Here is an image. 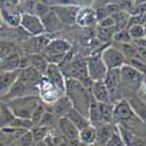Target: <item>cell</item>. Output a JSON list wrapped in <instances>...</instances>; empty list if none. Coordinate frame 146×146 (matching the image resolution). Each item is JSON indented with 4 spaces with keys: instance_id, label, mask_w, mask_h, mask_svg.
Returning <instances> with one entry per match:
<instances>
[{
    "instance_id": "17",
    "label": "cell",
    "mask_w": 146,
    "mask_h": 146,
    "mask_svg": "<svg viewBox=\"0 0 146 146\" xmlns=\"http://www.w3.org/2000/svg\"><path fill=\"white\" fill-rule=\"evenodd\" d=\"M19 70L15 71H0V98L4 97L9 92L11 88L18 80Z\"/></svg>"
},
{
    "instance_id": "6",
    "label": "cell",
    "mask_w": 146,
    "mask_h": 146,
    "mask_svg": "<svg viewBox=\"0 0 146 146\" xmlns=\"http://www.w3.org/2000/svg\"><path fill=\"white\" fill-rule=\"evenodd\" d=\"M135 121H141L136 113L133 112L131 105L125 98H121L117 103L113 104V112H112V123L115 125H120L126 127L129 123Z\"/></svg>"
},
{
    "instance_id": "4",
    "label": "cell",
    "mask_w": 146,
    "mask_h": 146,
    "mask_svg": "<svg viewBox=\"0 0 146 146\" xmlns=\"http://www.w3.org/2000/svg\"><path fill=\"white\" fill-rule=\"evenodd\" d=\"M120 76H121V92L127 91L129 96L138 94L145 75L141 74L139 70L131 67L130 64H125L120 68Z\"/></svg>"
},
{
    "instance_id": "30",
    "label": "cell",
    "mask_w": 146,
    "mask_h": 146,
    "mask_svg": "<svg viewBox=\"0 0 146 146\" xmlns=\"http://www.w3.org/2000/svg\"><path fill=\"white\" fill-rule=\"evenodd\" d=\"M100 105V111L102 116V120L104 124H113L112 123V112H113V104L108 103V104H102L98 103Z\"/></svg>"
},
{
    "instance_id": "19",
    "label": "cell",
    "mask_w": 146,
    "mask_h": 146,
    "mask_svg": "<svg viewBox=\"0 0 146 146\" xmlns=\"http://www.w3.org/2000/svg\"><path fill=\"white\" fill-rule=\"evenodd\" d=\"M42 77L43 76L40 74V72H38L32 67H27L25 69H20L19 70V76H18L19 80L25 82L28 87L34 88V89H38V84L40 83Z\"/></svg>"
},
{
    "instance_id": "29",
    "label": "cell",
    "mask_w": 146,
    "mask_h": 146,
    "mask_svg": "<svg viewBox=\"0 0 146 146\" xmlns=\"http://www.w3.org/2000/svg\"><path fill=\"white\" fill-rule=\"evenodd\" d=\"M67 118H69V119L71 120V123L77 127L78 131H81V130H83V129L90 126L89 119H88L87 117H84L83 115H81L80 112H77L76 110H74V109H72V110L70 111V113L67 116Z\"/></svg>"
},
{
    "instance_id": "12",
    "label": "cell",
    "mask_w": 146,
    "mask_h": 146,
    "mask_svg": "<svg viewBox=\"0 0 146 146\" xmlns=\"http://www.w3.org/2000/svg\"><path fill=\"white\" fill-rule=\"evenodd\" d=\"M20 26L25 29L28 34H31L33 38L39 36V35H42V34H46L41 19L39 17H36L35 14L22 13Z\"/></svg>"
},
{
    "instance_id": "33",
    "label": "cell",
    "mask_w": 146,
    "mask_h": 146,
    "mask_svg": "<svg viewBox=\"0 0 146 146\" xmlns=\"http://www.w3.org/2000/svg\"><path fill=\"white\" fill-rule=\"evenodd\" d=\"M117 32L116 27H110V28H100L97 29V38H98L100 41H109V40H112L115 33Z\"/></svg>"
},
{
    "instance_id": "11",
    "label": "cell",
    "mask_w": 146,
    "mask_h": 146,
    "mask_svg": "<svg viewBox=\"0 0 146 146\" xmlns=\"http://www.w3.org/2000/svg\"><path fill=\"white\" fill-rule=\"evenodd\" d=\"M102 60L108 70L111 69H120L123 66L127 64V61L117 47L106 46L102 49Z\"/></svg>"
},
{
    "instance_id": "25",
    "label": "cell",
    "mask_w": 146,
    "mask_h": 146,
    "mask_svg": "<svg viewBox=\"0 0 146 146\" xmlns=\"http://www.w3.org/2000/svg\"><path fill=\"white\" fill-rule=\"evenodd\" d=\"M50 38L46 34L35 36L31 40V49H32V54H42L44 52V49L47 48V46L50 42Z\"/></svg>"
},
{
    "instance_id": "18",
    "label": "cell",
    "mask_w": 146,
    "mask_h": 146,
    "mask_svg": "<svg viewBox=\"0 0 146 146\" xmlns=\"http://www.w3.org/2000/svg\"><path fill=\"white\" fill-rule=\"evenodd\" d=\"M90 94H91L92 100L96 101L97 103H102V104L111 103L110 96H109L108 89H106L103 81L92 82L91 87H90Z\"/></svg>"
},
{
    "instance_id": "39",
    "label": "cell",
    "mask_w": 146,
    "mask_h": 146,
    "mask_svg": "<svg viewBox=\"0 0 146 146\" xmlns=\"http://www.w3.org/2000/svg\"><path fill=\"white\" fill-rule=\"evenodd\" d=\"M97 23H98V27L100 28H110V27H115V25H116L115 19L111 15H109V17L100 20Z\"/></svg>"
},
{
    "instance_id": "22",
    "label": "cell",
    "mask_w": 146,
    "mask_h": 146,
    "mask_svg": "<svg viewBox=\"0 0 146 146\" xmlns=\"http://www.w3.org/2000/svg\"><path fill=\"white\" fill-rule=\"evenodd\" d=\"M116 131L115 124H103L98 127H96V143L98 146H104L108 140Z\"/></svg>"
},
{
    "instance_id": "5",
    "label": "cell",
    "mask_w": 146,
    "mask_h": 146,
    "mask_svg": "<svg viewBox=\"0 0 146 146\" xmlns=\"http://www.w3.org/2000/svg\"><path fill=\"white\" fill-rule=\"evenodd\" d=\"M71 43L66 39H54L50 40L49 44L47 46L42 55L47 58L48 63L58 66L66 56V54L71 52Z\"/></svg>"
},
{
    "instance_id": "35",
    "label": "cell",
    "mask_w": 146,
    "mask_h": 146,
    "mask_svg": "<svg viewBox=\"0 0 146 146\" xmlns=\"http://www.w3.org/2000/svg\"><path fill=\"white\" fill-rule=\"evenodd\" d=\"M46 111H47V106H46L43 103H41V104L34 110V112H33V115H32V117H31V121H32V124H33L34 126H36V125L40 124V121H41L43 115L46 113Z\"/></svg>"
},
{
    "instance_id": "9",
    "label": "cell",
    "mask_w": 146,
    "mask_h": 146,
    "mask_svg": "<svg viewBox=\"0 0 146 146\" xmlns=\"http://www.w3.org/2000/svg\"><path fill=\"white\" fill-rule=\"evenodd\" d=\"M102 49L100 52L94 53L90 57L87 58V69L88 75L91 82L96 81H104L108 69L102 60Z\"/></svg>"
},
{
    "instance_id": "8",
    "label": "cell",
    "mask_w": 146,
    "mask_h": 146,
    "mask_svg": "<svg viewBox=\"0 0 146 146\" xmlns=\"http://www.w3.org/2000/svg\"><path fill=\"white\" fill-rule=\"evenodd\" d=\"M38 96L44 105H53L61 97L64 96V92L55 87L46 77H42V80L38 84Z\"/></svg>"
},
{
    "instance_id": "3",
    "label": "cell",
    "mask_w": 146,
    "mask_h": 146,
    "mask_svg": "<svg viewBox=\"0 0 146 146\" xmlns=\"http://www.w3.org/2000/svg\"><path fill=\"white\" fill-rule=\"evenodd\" d=\"M58 67L62 71V74L64 75L66 80H75L90 89L92 82L88 75L87 60L72 58L69 62L58 64Z\"/></svg>"
},
{
    "instance_id": "21",
    "label": "cell",
    "mask_w": 146,
    "mask_h": 146,
    "mask_svg": "<svg viewBox=\"0 0 146 146\" xmlns=\"http://www.w3.org/2000/svg\"><path fill=\"white\" fill-rule=\"evenodd\" d=\"M22 55L15 50L5 58L0 60V69L3 71H15L20 70V62H21Z\"/></svg>"
},
{
    "instance_id": "41",
    "label": "cell",
    "mask_w": 146,
    "mask_h": 146,
    "mask_svg": "<svg viewBox=\"0 0 146 146\" xmlns=\"http://www.w3.org/2000/svg\"><path fill=\"white\" fill-rule=\"evenodd\" d=\"M136 48H137L138 60L140 61V62L146 64V47H138V46H136Z\"/></svg>"
},
{
    "instance_id": "34",
    "label": "cell",
    "mask_w": 146,
    "mask_h": 146,
    "mask_svg": "<svg viewBox=\"0 0 146 146\" xmlns=\"http://www.w3.org/2000/svg\"><path fill=\"white\" fill-rule=\"evenodd\" d=\"M112 40L119 44H127V43H131L132 40L129 35V32H127V28L125 29H120V31H117L113 35Z\"/></svg>"
},
{
    "instance_id": "36",
    "label": "cell",
    "mask_w": 146,
    "mask_h": 146,
    "mask_svg": "<svg viewBox=\"0 0 146 146\" xmlns=\"http://www.w3.org/2000/svg\"><path fill=\"white\" fill-rule=\"evenodd\" d=\"M15 50H17V48H15L14 43L0 41V60L5 58L6 56H8L9 54H12Z\"/></svg>"
},
{
    "instance_id": "45",
    "label": "cell",
    "mask_w": 146,
    "mask_h": 146,
    "mask_svg": "<svg viewBox=\"0 0 146 146\" xmlns=\"http://www.w3.org/2000/svg\"><path fill=\"white\" fill-rule=\"evenodd\" d=\"M0 110H1V102H0Z\"/></svg>"
},
{
    "instance_id": "32",
    "label": "cell",
    "mask_w": 146,
    "mask_h": 146,
    "mask_svg": "<svg viewBox=\"0 0 146 146\" xmlns=\"http://www.w3.org/2000/svg\"><path fill=\"white\" fill-rule=\"evenodd\" d=\"M31 132H32V135H33L34 143H39V141H43L44 140L46 136L48 135V132H49V129L44 127V126L36 125V126H33L31 129Z\"/></svg>"
},
{
    "instance_id": "2",
    "label": "cell",
    "mask_w": 146,
    "mask_h": 146,
    "mask_svg": "<svg viewBox=\"0 0 146 146\" xmlns=\"http://www.w3.org/2000/svg\"><path fill=\"white\" fill-rule=\"evenodd\" d=\"M41 100L38 95H28L11 100L5 104L17 118L31 120L34 110L41 104Z\"/></svg>"
},
{
    "instance_id": "40",
    "label": "cell",
    "mask_w": 146,
    "mask_h": 146,
    "mask_svg": "<svg viewBox=\"0 0 146 146\" xmlns=\"http://www.w3.org/2000/svg\"><path fill=\"white\" fill-rule=\"evenodd\" d=\"M13 141L14 140L12 139L8 135H6L5 132H3L1 130H0V146H9Z\"/></svg>"
},
{
    "instance_id": "10",
    "label": "cell",
    "mask_w": 146,
    "mask_h": 146,
    "mask_svg": "<svg viewBox=\"0 0 146 146\" xmlns=\"http://www.w3.org/2000/svg\"><path fill=\"white\" fill-rule=\"evenodd\" d=\"M61 23L71 26L76 23V17L81 6L76 4H56L50 6Z\"/></svg>"
},
{
    "instance_id": "37",
    "label": "cell",
    "mask_w": 146,
    "mask_h": 146,
    "mask_svg": "<svg viewBox=\"0 0 146 146\" xmlns=\"http://www.w3.org/2000/svg\"><path fill=\"white\" fill-rule=\"evenodd\" d=\"M57 117H55L52 112H49V111H46V113L43 115V117H42V119H41V121H40V126H44V127H48L49 129V126L50 125H54V124H56L57 123Z\"/></svg>"
},
{
    "instance_id": "43",
    "label": "cell",
    "mask_w": 146,
    "mask_h": 146,
    "mask_svg": "<svg viewBox=\"0 0 146 146\" xmlns=\"http://www.w3.org/2000/svg\"><path fill=\"white\" fill-rule=\"evenodd\" d=\"M34 146H47V145L44 144V141H39V143H35Z\"/></svg>"
},
{
    "instance_id": "38",
    "label": "cell",
    "mask_w": 146,
    "mask_h": 146,
    "mask_svg": "<svg viewBox=\"0 0 146 146\" xmlns=\"http://www.w3.org/2000/svg\"><path fill=\"white\" fill-rule=\"evenodd\" d=\"M104 146H125L123 139H121L119 132H118V130H117V127H116L115 133L111 136V138L108 140V143H106Z\"/></svg>"
},
{
    "instance_id": "13",
    "label": "cell",
    "mask_w": 146,
    "mask_h": 146,
    "mask_svg": "<svg viewBox=\"0 0 146 146\" xmlns=\"http://www.w3.org/2000/svg\"><path fill=\"white\" fill-rule=\"evenodd\" d=\"M56 125H57V131L61 133V136L64 139H67L68 141H72V143H80L78 141L80 131L71 123V120L69 118L67 117L58 118Z\"/></svg>"
},
{
    "instance_id": "23",
    "label": "cell",
    "mask_w": 146,
    "mask_h": 146,
    "mask_svg": "<svg viewBox=\"0 0 146 146\" xmlns=\"http://www.w3.org/2000/svg\"><path fill=\"white\" fill-rule=\"evenodd\" d=\"M22 13L17 9H0V20L9 27H18L21 23Z\"/></svg>"
},
{
    "instance_id": "16",
    "label": "cell",
    "mask_w": 146,
    "mask_h": 146,
    "mask_svg": "<svg viewBox=\"0 0 146 146\" xmlns=\"http://www.w3.org/2000/svg\"><path fill=\"white\" fill-rule=\"evenodd\" d=\"M47 106V105H46ZM72 105H71V103H70V101L68 100V97L64 95V96H62L61 98L58 100V101H56L53 105H49V108L47 106V110L49 111V112H52L55 117H57V118H62V117H67L69 113H70V111L72 110Z\"/></svg>"
},
{
    "instance_id": "7",
    "label": "cell",
    "mask_w": 146,
    "mask_h": 146,
    "mask_svg": "<svg viewBox=\"0 0 146 146\" xmlns=\"http://www.w3.org/2000/svg\"><path fill=\"white\" fill-rule=\"evenodd\" d=\"M104 84L108 89L109 96H110L111 104L117 103L123 98V92H121V76H120V69H111L108 70Z\"/></svg>"
},
{
    "instance_id": "44",
    "label": "cell",
    "mask_w": 146,
    "mask_h": 146,
    "mask_svg": "<svg viewBox=\"0 0 146 146\" xmlns=\"http://www.w3.org/2000/svg\"><path fill=\"white\" fill-rule=\"evenodd\" d=\"M144 29H145V39H146V23L144 25Z\"/></svg>"
},
{
    "instance_id": "31",
    "label": "cell",
    "mask_w": 146,
    "mask_h": 146,
    "mask_svg": "<svg viewBox=\"0 0 146 146\" xmlns=\"http://www.w3.org/2000/svg\"><path fill=\"white\" fill-rule=\"evenodd\" d=\"M127 32L132 42L145 39V29L143 25H130L127 27Z\"/></svg>"
},
{
    "instance_id": "20",
    "label": "cell",
    "mask_w": 146,
    "mask_h": 146,
    "mask_svg": "<svg viewBox=\"0 0 146 146\" xmlns=\"http://www.w3.org/2000/svg\"><path fill=\"white\" fill-rule=\"evenodd\" d=\"M119 135L121 137L124 141L125 146H146V143L137 135L136 132H133L124 126H120V125H116Z\"/></svg>"
},
{
    "instance_id": "14",
    "label": "cell",
    "mask_w": 146,
    "mask_h": 146,
    "mask_svg": "<svg viewBox=\"0 0 146 146\" xmlns=\"http://www.w3.org/2000/svg\"><path fill=\"white\" fill-rule=\"evenodd\" d=\"M43 77H46L49 82H52L55 87H57L60 90H62L64 92V90H66V77L62 74V71H61V69L57 64H53V63L48 64Z\"/></svg>"
},
{
    "instance_id": "15",
    "label": "cell",
    "mask_w": 146,
    "mask_h": 146,
    "mask_svg": "<svg viewBox=\"0 0 146 146\" xmlns=\"http://www.w3.org/2000/svg\"><path fill=\"white\" fill-rule=\"evenodd\" d=\"M98 20H97L96 9L90 6H84L80 8L76 17V25H78L80 27H91Z\"/></svg>"
},
{
    "instance_id": "28",
    "label": "cell",
    "mask_w": 146,
    "mask_h": 146,
    "mask_svg": "<svg viewBox=\"0 0 146 146\" xmlns=\"http://www.w3.org/2000/svg\"><path fill=\"white\" fill-rule=\"evenodd\" d=\"M78 141L82 145H87V146L94 145L96 143V129L90 125L86 129L81 130L78 135Z\"/></svg>"
},
{
    "instance_id": "24",
    "label": "cell",
    "mask_w": 146,
    "mask_h": 146,
    "mask_svg": "<svg viewBox=\"0 0 146 146\" xmlns=\"http://www.w3.org/2000/svg\"><path fill=\"white\" fill-rule=\"evenodd\" d=\"M125 100L129 102L133 112L141 120V123L146 125V103L141 101L137 95H132L130 96V98H125Z\"/></svg>"
},
{
    "instance_id": "42",
    "label": "cell",
    "mask_w": 146,
    "mask_h": 146,
    "mask_svg": "<svg viewBox=\"0 0 146 146\" xmlns=\"http://www.w3.org/2000/svg\"><path fill=\"white\" fill-rule=\"evenodd\" d=\"M9 146H25V144H23V143L20 140V138H19V139H17V140H14Z\"/></svg>"
},
{
    "instance_id": "26",
    "label": "cell",
    "mask_w": 146,
    "mask_h": 146,
    "mask_svg": "<svg viewBox=\"0 0 146 146\" xmlns=\"http://www.w3.org/2000/svg\"><path fill=\"white\" fill-rule=\"evenodd\" d=\"M41 21L43 23V27H44V32L46 33L55 32V31L60 29V27H61V22L57 19V17L55 15L53 9H50L49 12H48V13L41 19Z\"/></svg>"
},
{
    "instance_id": "1",
    "label": "cell",
    "mask_w": 146,
    "mask_h": 146,
    "mask_svg": "<svg viewBox=\"0 0 146 146\" xmlns=\"http://www.w3.org/2000/svg\"><path fill=\"white\" fill-rule=\"evenodd\" d=\"M64 95L70 101L74 110L88 118L89 108L92 100L90 89L75 80H66Z\"/></svg>"
},
{
    "instance_id": "27",
    "label": "cell",
    "mask_w": 146,
    "mask_h": 146,
    "mask_svg": "<svg viewBox=\"0 0 146 146\" xmlns=\"http://www.w3.org/2000/svg\"><path fill=\"white\" fill-rule=\"evenodd\" d=\"M48 61L42 54H31L29 55V66L34 68L38 72L43 76L48 67Z\"/></svg>"
}]
</instances>
